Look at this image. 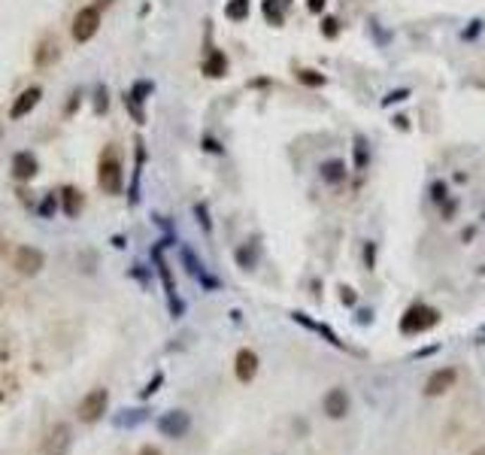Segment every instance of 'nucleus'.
<instances>
[{
    "mask_svg": "<svg viewBox=\"0 0 485 455\" xmlns=\"http://www.w3.org/2000/svg\"><path fill=\"white\" fill-rule=\"evenodd\" d=\"M97 186L106 191V195H121L125 188V167H121V155L116 146H104L97 161Z\"/></svg>",
    "mask_w": 485,
    "mask_h": 455,
    "instance_id": "f257e3e1",
    "label": "nucleus"
},
{
    "mask_svg": "<svg viewBox=\"0 0 485 455\" xmlns=\"http://www.w3.org/2000/svg\"><path fill=\"white\" fill-rule=\"evenodd\" d=\"M173 240H161L155 249H152V261H155V270H158V277H161V286H164V291H167V303H170V316L173 319H179L182 313H185V303L179 301V295H176V282H173V273H170V265L164 261V255H161V249L164 246H170Z\"/></svg>",
    "mask_w": 485,
    "mask_h": 455,
    "instance_id": "f03ea898",
    "label": "nucleus"
},
{
    "mask_svg": "<svg viewBox=\"0 0 485 455\" xmlns=\"http://www.w3.org/2000/svg\"><path fill=\"white\" fill-rule=\"evenodd\" d=\"M437 322H440V313L434 307L412 303V307L403 313V319H400V331L403 334H424V331H431L434 325H437Z\"/></svg>",
    "mask_w": 485,
    "mask_h": 455,
    "instance_id": "7ed1b4c3",
    "label": "nucleus"
},
{
    "mask_svg": "<svg viewBox=\"0 0 485 455\" xmlns=\"http://www.w3.org/2000/svg\"><path fill=\"white\" fill-rule=\"evenodd\" d=\"M109 407V392L106 389H91L82 401H79V407H76V416L79 422H85V425H94L104 419V413Z\"/></svg>",
    "mask_w": 485,
    "mask_h": 455,
    "instance_id": "20e7f679",
    "label": "nucleus"
},
{
    "mask_svg": "<svg viewBox=\"0 0 485 455\" xmlns=\"http://www.w3.org/2000/svg\"><path fill=\"white\" fill-rule=\"evenodd\" d=\"M97 28H100V6H82L73 16L70 34H73L76 43H88V40L97 34Z\"/></svg>",
    "mask_w": 485,
    "mask_h": 455,
    "instance_id": "39448f33",
    "label": "nucleus"
},
{
    "mask_svg": "<svg viewBox=\"0 0 485 455\" xmlns=\"http://www.w3.org/2000/svg\"><path fill=\"white\" fill-rule=\"evenodd\" d=\"M70 447H73V428H70L67 422H58V425H52V428L46 431L39 452H43V455H67Z\"/></svg>",
    "mask_w": 485,
    "mask_h": 455,
    "instance_id": "423d86ee",
    "label": "nucleus"
},
{
    "mask_svg": "<svg viewBox=\"0 0 485 455\" xmlns=\"http://www.w3.org/2000/svg\"><path fill=\"white\" fill-rule=\"evenodd\" d=\"M13 267L22 273V277H37V273L46 267V255L37 246H18L13 252Z\"/></svg>",
    "mask_w": 485,
    "mask_h": 455,
    "instance_id": "0eeeda50",
    "label": "nucleus"
},
{
    "mask_svg": "<svg viewBox=\"0 0 485 455\" xmlns=\"http://www.w3.org/2000/svg\"><path fill=\"white\" fill-rule=\"evenodd\" d=\"M188 428H191V416L185 410H170V413H164V416L158 419V431L164 434V437H170V440L185 437Z\"/></svg>",
    "mask_w": 485,
    "mask_h": 455,
    "instance_id": "6e6552de",
    "label": "nucleus"
},
{
    "mask_svg": "<svg viewBox=\"0 0 485 455\" xmlns=\"http://www.w3.org/2000/svg\"><path fill=\"white\" fill-rule=\"evenodd\" d=\"M455 380H458V373H455V368H440V370H434L428 382H424V394L428 398H440V394H446L452 386H455Z\"/></svg>",
    "mask_w": 485,
    "mask_h": 455,
    "instance_id": "1a4fd4ad",
    "label": "nucleus"
},
{
    "mask_svg": "<svg viewBox=\"0 0 485 455\" xmlns=\"http://www.w3.org/2000/svg\"><path fill=\"white\" fill-rule=\"evenodd\" d=\"M39 174V161L34 152H16L13 155V179L18 182H27V179H34Z\"/></svg>",
    "mask_w": 485,
    "mask_h": 455,
    "instance_id": "9d476101",
    "label": "nucleus"
},
{
    "mask_svg": "<svg viewBox=\"0 0 485 455\" xmlns=\"http://www.w3.org/2000/svg\"><path fill=\"white\" fill-rule=\"evenodd\" d=\"M39 97H43V88L39 85H30V88H25L22 95L16 97V104L9 107V119H25L30 109H34L37 104H39Z\"/></svg>",
    "mask_w": 485,
    "mask_h": 455,
    "instance_id": "9b49d317",
    "label": "nucleus"
},
{
    "mask_svg": "<svg viewBox=\"0 0 485 455\" xmlns=\"http://www.w3.org/2000/svg\"><path fill=\"white\" fill-rule=\"evenodd\" d=\"M143 164H146V146H143V140L137 137L134 174H130V186H128V204H130V207H137V204H140V176H143Z\"/></svg>",
    "mask_w": 485,
    "mask_h": 455,
    "instance_id": "f8f14e48",
    "label": "nucleus"
},
{
    "mask_svg": "<svg viewBox=\"0 0 485 455\" xmlns=\"http://www.w3.org/2000/svg\"><path fill=\"white\" fill-rule=\"evenodd\" d=\"M200 73L209 76V79L228 76V58H225V52H219V49H207L204 61H200Z\"/></svg>",
    "mask_w": 485,
    "mask_h": 455,
    "instance_id": "ddd939ff",
    "label": "nucleus"
},
{
    "mask_svg": "<svg viewBox=\"0 0 485 455\" xmlns=\"http://www.w3.org/2000/svg\"><path fill=\"white\" fill-rule=\"evenodd\" d=\"M319 176H321V182H328V186H343V182L349 179V167H346V161H340V158H328V161H321Z\"/></svg>",
    "mask_w": 485,
    "mask_h": 455,
    "instance_id": "4468645a",
    "label": "nucleus"
},
{
    "mask_svg": "<svg viewBox=\"0 0 485 455\" xmlns=\"http://www.w3.org/2000/svg\"><path fill=\"white\" fill-rule=\"evenodd\" d=\"M58 195H61V210H64V216L67 219H79V212H82V207H85V195H82V191H79L76 186H64Z\"/></svg>",
    "mask_w": 485,
    "mask_h": 455,
    "instance_id": "2eb2a0df",
    "label": "nucleus"
},
{
    "mask_svg": "<svg viewBox=\"0 0 485 455\" xmlns=\"http://www.w3.org/2000/svg\"><path fill=\"white\" fill-rule=\"evenodd\" d=\"M234 373L240 382H252L258 373V356L252 349H240L237 358H234Z\"/></svg>",
    "mask_w": 485,
    "mask_h": 455,
    "instance_id": "dca6fc26",
    "label": "nucleus"
},
{
    "mask_svg": "<svg viewBox=\"0 0 485 455\" xmlns=\"http://www.w3.org/2000/svg\"><path fill=\"white\" fill-rule=\"evenodd\" d=\"M321 407H325V413L331 419H343L349 413V394L343 389H331L325 394V401H321Z\"/></svg>",
    "mask_w": 485,
    "mask_h": 455,
    "instance_id": "f3484780",
    "label": "nucleus"
},
{
    "mask_svg": "<svg viewBox=\"0 0 485 455\" xmlns=\"http://www.w3.org/2000/svg\"><path fill=\"white\" fill-rule=\"evenodd\" d=\"M352 167L364 174L370 167V146H367V137L364 134H355L352 137Z\"/></svg>",
    "mask_w": 485,
    "mask_h": 455,
    "instance_id": "a211bd4d",
    "label": "nucleus"
},
{
    "mask_svg": "<svg viewBox=\"0 0 485 455\" xmlns=\"http://www.w3.org/2000/svg\"><path fill=\"white\" fill-rule=\"evenodd\" d=\"M61 55V49H58V40L55 37H46V40H39V46H37V52H34V64L37 67H49V64H55Z\"/></svg>",
    "mask_w": 485,
    "mask_h": 455,
    "instance_id": "6ab92c4d",
    "label": "nucleus"
},
{
    "mask_svg": "<svg viewBox=\"0 0 485 455\" xmlns=\"http://www.w3.org/2000/svg\"><path fill=\"white\" fill-rule=\"evenodd\" d=\"M182 261H185V267H188V273H191V277H195V279H200L207 289H216V286H219V282L212 279L209 273L204 270V265H200V261L195 258V252H191L188 246H182Z\"/></svg>",
    "mask_w": 485,
    "mask_h": 455,
    "instance_id": "aec40b11",
    "label": "nucleus"
},
{
    "mask_svg": "<svg viewBox=\"0 0 485 455\" xmlns=\"http://www.w3.org/2000/svg\"><path fill=\"white\" fill-rule=\"evenodd\" d=\"M249 16H252V0H228L225 4V18L228 22L240 25V22H246Z\"/></svg>",
    "mask_w": 485,
    "mask_h": 455,
    "instance_id": "412c9836",
    "label": "nucleus"
},
{
    "mask_svg": "<svg viewBox=\"0 0 485 455\" xmlns=\"http://www.w3.org/2000/svg\"><path fill=\"white\" fill-rule=\"evenodd\" d=\"M146 416H149L146 410H121L118 416L113 419V425H116V428H134V425L146 422Z\"/></svg>",
    "mask_w": 485,
    "mask_h": 455,
    "instance_id": "4be33fe9",
    "label": "nucleus"
},
{
    "mask_svg": "<svg viewBox=\"0 0 485 455\" xmlns=\"http://www.w3.org/2000/svg\"><path fill=\"white\" fill-rule=\"evenodd\" d=\"M121 104H125V109L130 113V119H134L137 125H146V109H143V104H140L134 95H130V91H125V95H121Z\"/></svg>",
    "mask_w": 485,
    "mask_h": 455,
    "instance_id": "5701e85b",
    "label": "nucleus"
},
{
    "mask_svg": "<svg viewBox=\"0 0 485 455\" xmlns=\"http://www.w3.org/2000/svg\"><path fill=\"white\" fill-rule=\"evenodd\" d=\"M261 9H264V18L270 25H286V13H282V0H264L261 4Z\"/></svg>",
    "mask_w": 485,
    "mask_h": 455,
    "instance_id": "b1692460",
    "label": "nucleus"
},
{
    "mask_svg": "<svg viewBox=\"0 0 485 455\" xmlns=\"http://www.w3.org/2000/svg\"><path fill=\"white\" fill-rule=\"evenodd\" d=\"M58 207H61V195H43V200L37 204L39 219H52L58 212Z\"/></svg>",
    "mask_w": 485,
    "mask_h": 455,
    "instance_id": "393cba45",
    "label": "nucleus"
},
{
    "mask_svg": "<svg viewBox=\"0 0 485 455\" xmlns=\"http://www.w3.org/2000/svg\"><path fill=\"white\" fill-rule=\"evenodd\" d=\"M297 83H303V85H309V88H321V85H325L328 83V79L325 76H321V73H316V70H307V67H300L297 70Z\"/></svg>",
    "mask_w": 485,
    "mask_h": 455,
    "instance_id": "a878e982",
    "label": "nucleus"
},
{
    "mask_svg": "<svg viewBox=\"0 0 485 455\" xmlns=\"http://www.w3.org/2000/svg\"><path fill=\"white\" fill-rule=\"evenodd\" d=\"M106 109H109V91H106V85H97V91H94V113L106 116Z\"/></svg>",
    "mask_w": 485,
    "mask_h": 455,
    "instance_id": "bb28decb",
    "label": "nucleus"
},
{
    "mask_svg": "<svg viewBox=\"0 0 485 455\" xmlns=\"http://www.w3.org/2000/svg\"><path fill=\"white\" fill-rule=\"evenodd\" d=\"M152 91H155V85H152L149 79H140V83H134V88H130V95H134V97L140 100V104H146Z\"/></svg>",
    "mask_w": 485,
    "mask_h": 455,
    "instance_id": "cd10ccee",
    "label": "nucleus"
},
{
    "mask_svg": "<svg viewBox=\"0 0 485 455\" xmlns=\"http://www.w3.org/2000/svg\"><path fill=\"white\" fill-rule=\"evenodd\" d=\"M431 200H434V204H443V200H449V186H446V182H434V186H431Z\"/></svg>",
    "mask_w": 485,
    "mask_h": 455,
    "instance_id": "c85d7f7f",
    "label": "nucleus"
},
{
    "mask_svg": "<svg viewBox=\"0 0 485 455\" xmlns=\"http://www.w3.org/2000/svg\"><path fill=\"white\" fill-rule=\"evenodd\" d=\"M410 97V88H394L388 91L386 97H382V107H391V104H403V100Z\"/></svg>",
    "mask_w": 485,
    "mask_h": 455,
    "instance_id": "c756f323",
    "label": "nucleus"
},
{
    "mask_svg": "<svg viewBox=\"0 0 485 455\" xmlns=\"http://www.w3.org/2000/svg\"><path fill=\"white\" fill-rule=\"evenodd\" d=\"M161 382H164V373H155V377H152V382H149V386L143 389V392H140V398H152V394H155L158 389H161Z\"/></svg>",
    "mask_w": 485,
    "mask_h": 455,
    "instance_id": "7c9ffc66",
    "label": "nucleus"
},
{
    "mask_svg": "<svg viewBox=\"0 0 485 455\" xmlns=\"http://www.w3.org/2000/svg\"><path fill=\"white\" fill-rule=\"evenodd\" d=\"M195 216H197V222L204 225V231L209 234L212 231V222H209V212H207V204H195Z\"/></svg>",
    "mask_w": 485,
    "mask_h": 455,
    "instance_id": "2f4dec72",
    "label": "nucleus"
},
{
    "mask_svg": "<svg viewBox=\"0 0 485 455\" xmlns=\"http://www.w3.org/2000/svg\"><path fill=\"white\" fill-rule=\"evenodd\" d=\"M321 34H325L328 40L337 37L340 34V22H337V18H325V22H321Z\"/></svg>",
    "mask_w": 485,
    "mask_h": 455,
    "instance_id": "473e14b6",
    "label": "nucleus"
},
{
    "mask_svg": "<svg viewBox=\"0 0 485 455\" xmlns=\"http://www.w3.org/2000/svg\"><path fill=\"white\" fill-rule=\"evenodd\" d=\"M479 30H482V22H479V18H473L470 28H464V30H461V40H473V37L479 34Z\"/></svg>",
    "mask_w": 485,
    "mask_h": 455,
    "instance_id": "72a5a7b5",
    "label": "nucleus"
},
{
    "mask_svg": "<svg viewBox=\"0 0 485 455\" xmlns=\"http://www.w3.org/2000/svg\"><path fill=\"white\" fill-rule=\"evenodd\" d=\"M79 97H82V91H73V95H70L67 107H64V113H67V116H70V113H76V109H79Z\"/></svg>",
    "mask_w": 485,
    "mask_h": 455,
    "instance_id": "f704fd0d",
    "label": "nucleus"
},
{
    "mask_svg": "<svg viewBox=\"0 0 485 455\" xmlns=\"http://www.w3.org/2000/svg\"><path fill=\"white\" fill-rule=\"evenodd\" d=\"M364 261H367V267H373V261H376V243H367V249H364Z\"/></svg>",
    "mask_w": 485,
    "mask_h": 455,
    "instance_id": "c9c22d12",
    "label": "nucleus"
},
{
    "mask_svg": "<svg viewBox=\"0 0 485 455\" xmlns=\"http://www.w3.org/2000/svg\"><path fill=\"white\" fill-rule=\"evenodd\" d=\"M204 149H207V152H212V155H221V146H219L212 137H204Z\"/></svg>",
    "mask_w": 485,
    "mask_h": 455,
    "instance_id": "e433bc0d",
    "label": "nucleus"
},
{
    "mask_svg": "<svg viewBox=\"0 0 485 455\" xmlns=\"http://www.w3.org/2000/svg\"><path fill=\"white\" fill-rule=\"evenodd\" d=\"M325 6H328V0H309V4H307L309 13H321Z\"/></svg>",
    "mask_w": 485,
    "mask_h": 455,
    "instance_id": "4c0bfd02",
    "label": "nucleus"
},
{
    "mask_svg": "<svg viewBox=\"0 0 485 455\" xmlns=\"http://www.w3.org/2000/svg\"><path fill=\"white\" fill-rule=\"evenodd\" d=\"M137 455H161V449H158V447H152V443H146V447L140 449Z\"/></svg>",
    "mask_w": 485,
    "mask_h": 455,
    "instance_id": "58836bf2",
    "label": "nucleus"
},
{
    "mask_svg": "<svg viewBox=\"0 0 485 455\" xmlns=\"http://www.w3.org/2000/svg\"><path fill=\"white\" fill-rule=\"evenodd\" d=\"M343 303H355V291H352V289H343Z\"/></svg>",
    "mask_w": 485,
    "mask_h": 455,
    "instance_id": "ea45409f",
    "label": "nucleus"
},
{
    "mask_svg": "<svg viewBox=\"0 0 485 455\" xmlns=\"http://www.w3.org/2000/svg\"><path fill=\"white\" fill-rule=\"evenodd\" d=\"M113 246H116V249H125L128 243H125V237H118V234H116V237H113Z\"/></svg>",
    "mask_w": 485,
    "mask_h": 455,
    "instance_id": "a19ab883",
    "label": "nucleus"
},
{
    "mask_svg": "<svg viewBox=\"0 0 485 455\" xmlns=\"http://www.w3.org/2000/svg\"><path fill=\"white\" fill-rule=\"evenodd\" d=\"M394 121H398V128H400V131H407V128H410V125H407V116H398Z\"/></svg>",
    "mask_w": 485,
    "mask_h": 455,
    "instance_id": "79ce46f5",
    "label": "nucleus"
},
{
    "mask_svg": "<svg viewBox=\"0 0 485 455\" xmlns=\"http://www.w3.org/2000/svg\"><path fill=\"white\" fill-rule=\"evenodd\" d=\"M0 255H6V240H4V234H0Z\"/></svg>",
    "mask_w": 485,
    "mask_h": 455,
    "instance_id": "37998d69",
    "label": "nucleus"
},
{
    "mask_svg": "<svg viewBox=\"0 0 485 455\" xmlns=\"http://www.w3.org/2000/svg\"><path fill=\"white\" fill-rule=\"evenodd\" d=\"M109 4H113V0H97V6H109Z\"/></svg>",
    "mask_w": 485,
    "mask_h": 455,
    "instance_id": "c03bdc74",
    "label": "nucleus"
}]
</instances>
